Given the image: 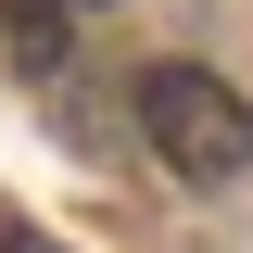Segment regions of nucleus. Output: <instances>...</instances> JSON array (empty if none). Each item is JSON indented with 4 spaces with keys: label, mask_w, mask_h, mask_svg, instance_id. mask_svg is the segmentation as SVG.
Listing matches in <instances>:
<instances>
[{
    "label": "nucleus",
    "mask_w": 253,
    "mask_h": 253,
    "mask_svg": "<svg viewBox=\"0 0 253 253\" xmlns=\"http://www.w3.org/2000/svg\"><path fill=\"white\" fill-rule=\"evenodd\" d=\"M139 139L165 152V177L228 190V177L253 165V101L228 89L215 63H152V76H139Z\"/></svg>",
    "instance_id": "1"
},
{
    "label": "nucleus",
    "mask_w": 253,
    "mask_h": 253,
    "mask_svg": "<svg viewBox=\"0 0 253 253\" xmlns=\"http://www.w3.org/2000/svg\"><path fill=\"white\" fill-rule=\"evenodd\" d=\"M63 26H76V0H0V38H13L26 76H51V63H63Z\"/></svg>",
    "instance_id": "2"
},
{
    "label": "nucleus",
    "mask_w": 253,
    "mask_h": 253,
    "mask_svg": "<svg viewBox=\"0 0 253 253\" xmlns=\"http://www.w3.org/2000/svg\"><path fill=\"white\" fill-rule=\"evenodd\" d=\"M13 253H51V241H13Z\"/></svg>",
    "instance_id": "3"
},
{
    "label": "nucleus",
    "mask_w": 253,
    "mask_h": 253,
    "mask_svg": "<svg viewBox=\"0 0 253 253\" xmlns=\"http://www.w3.org/2000/svg\"><path fill=\"white\" fill-rule=\"evenodd\" d=\"M76 13H89V0H76Z\"/></svg>",
    "instance_id": "4"
}]
</instances>
